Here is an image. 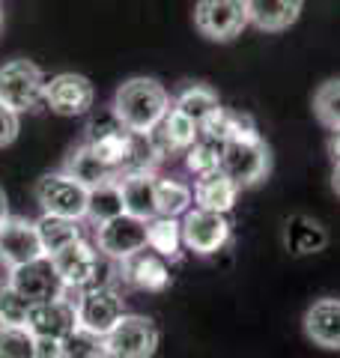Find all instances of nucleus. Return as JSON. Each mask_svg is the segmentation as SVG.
Returning a JSON list of instances; mask_svg holds the SVG:
<instances>
[{
  "label": "nucleus",
  "mask_w": 340,
  "mask_h": 358,
  "mask_svg": "<svg viewBox=\"0 0 340 358\" xmlns=\"http://www.w3.org/2000/svg\"><path fill=\"white\" fill-rule=\"evenodd\" d=\"M39 257H45V251H42V242H39L36 221L9 215L3 224H0V263L6 268L24 266L30 260H39Z\"/></svg>",
  "instance_id": "nucleus-13"
},
{
  "label": "nucleus",
  "mask_w": 340,
  "mask_h": 358,
  "mask_svg": "<svg viewBox=\"0 0 340 358\" xmlns=\"http://www.w3.org/2000/svg\"><path fill=\"white\" fill-rule=\"evenodd\" d=\"M9 284H13L24 299H30L33 305L66 293L60 275H57V268L48 257H39V260H30L24 266L9 268Z\"/></svg>",
  "instance_id": "nucleus-14"
},
{
  "label": "nucleus",
  "mask_w": 340,
  "mask_h": 358,
  "mask_svg": "<svg viewBox=\"0 0 340 358\" xmlns=\"http://www.w3.org/2000/svg\"><path fill=\"white\" fill-rule=\"evenodd\" d=\"M194 206L197 209H209V212H230L236 206V197H239L242 188L233 182L230 176L224 171H215V173H206V176H197L194 182Z\"/></svg>",
  "instance_id": "nucleus-20"
},
{
  "label": "nucleus",
  "mask_w": 340,
  "mask_h": 358,
  "mask_svg": "<svg viewBox=\"0 0 340 358\" xmlns=\"http://www.w3.org/2000/svg\"><path fill=\"white\" fill-rule=\"evenodd\" d=\"M36 334L30 329H3L0 326V358H33Z\"/></svg>",
  "instance_id": "nucleus-32"
},
{
  "label": "nucleus",
  "mask_w": 340,
  "mask_h": 358,
  "mask_svg": "<svg viewBox=\"0 0 340 358\" xmlns=\"http://www.w3.org/2000/svg\"><path fill=\"white\" fill-rule=\"evenodd\" d=\"M328 155H332L334 164H340V129L332 131V138H328Z\"/></svg>",
  "instance_id": "nucleus-35"
},
{
  "label": "nucleus",
  "mask_w": 340,
  "mask_h": 358,
  "mask_svg": "<svg viewBox=\"0 0 340 358\" xmlns=\"http://www.w3.org/2000/svg\"><path fill=\"white\" fill-rule=\"evenodd\" d=\"M36 203L48 215H63L84 221L87 218V203H90V188L72 179L66 171L60 173H45L36 182Z\"/></svg>",
  "instance_id": "nucleus-6"
},
{
  "label": "nucleus",
  "mask_w": 340,
  "mask_h": 358,
  "mask_svg": "<svg viewBox=\"0 0 340 358\" xmlns=\"http://www.w3.org/2000/svg\"><path fill=\"white\" fill-rule=\"evenodd\" d=\"M233 236V224L227 221L224 212L209 209H188L183 215V245L197 257L218 254Z\"/></svg>",
  "instance_id": "nucleus-9"
},
{
  "label": "nucleus",
  "mask_w": 340,
  "mask_h": 358,
  "mask_svg": "<svg viewBox=\"0 0 340 358\" xmlns=\"http://www.w3.org/2000/svg\"><path fill=\"white\" fill-rule=\"evenodd\" d=\"M36 230H39V242H42L45 257H54L57 251L69 248L72 242L81 239V221L63 218V215H48V212H42V218L36 221Z\"/></svg>",
  "instance_id": "nucleus-23"
},
{
  "label": "nucleus",
  "mask_w": 340,
  "mask_h": 358,
  "mask_svg": "<svg viewBox=\"0 0 340 358\" xmlns=\"http://www.w3.org/2000/svg\"><path fill=\"white\" fill-rule=\"evenodd\" d=\"M126 212L122 203V192H120V179H111V182H101L96 188H90V203H87V218L96 224H105L111 218H117Z\"/></svg>",
  "instance_id": "nucleus-25"
},
{
  "label": "nucleus",
  "mask_w": 340,
  "mask_h": 358,
  "mask_svg": "<svg viewBox=\"0 0 340 358\" xmlns=\"http://www.w3.org/2000/svg\"><path fill=\"white\" fill-rule=\"evenodd\" d=\"M108 352L111 358H153L158 350V329L143 313H122L108 334Z\"/></svg>",
  "instance_id": "nucleus-8"
},
{
  "label": "nucleus",
  "mask_w": 340,
  "mask_h": 358,
  "mask_svg": "<svg viewBox=\"0 0 340 358\" xmlns=\"http://www.w3.org/2000/svg\"><path fill=\"white\" fill-rule=\"evenodd\" d=\"M63 171L69 173L72 179H78L81 185H87V188H96V185H101V182H111V179H120L117 167L108 164L105 159H99L87 141L81 143V147H75V150L69 152V159H66Z\"/></svg>",
  "instance_id": "nucleus-21"
},
{
  "label": "nucleus",
  "mask_w": 340,
  "mask_h": 358,
  "mask_svg": "<svg viewBox=\"0 0 340 358\" xmlns=\"http://www.w3.org/2000/svg\"><path fill=\"white\" fill-rule=\"evenodd\" d=\"M0 102L18 114H30L45 102V75L33 60H9L0 66Z\"/></svg>",
  "instance_id": "nucleus-3"
},
{
  "label": "nucleus",
  "mask_w": 340,
  "mask_h": 358,
  "mask_svg": "<svg viewBox=\"0 0 340 358\" xmlns=\"http://www.w3.org/2000/svg\"><path fill=\"white\" fill-rule=\"evenodd\" d=\"M325 230L316 224L313 218L308 215H296V218H290L287 221V248L292 254H316L320 248H325Z\"/></svg>",
  "instance_id": "nucleus-26"
},
{
  "label": "nucleus",
  "mask_w": 340,
  "mask_h": 358,
  "mask_svg": "<svg viewBox=\"0 0 340 358\" xmlns=\"http://www.w3.org/2000/svg\"><path fill=\"white\" fill-rule=\"evenodd\" d=\"M146 248L155 251L164 260H179L183 257V221L155 215L146 221Z\"/></svg>",
  "instance_id": "nucleus-22"
},
{
  "label": "nucleus",
  "mask_w": 340,
  "mask_h": 358,
  "mask_svg": "<svg viewBox=\"0 0 340 358\" xmlns=\"http://www.w3.org/2000/svg\"><path fill=\"white\" fill-rule=\"evenodd\" d=\"M302 331L313 346L325 352H340V299L323 296L304 310Z\"/></svg>",
  "instance_id": "nucleus-15"
},
{
  "label": "nucleus",
  "mask_w": 340,
  "mask_h": 358,
  "mask_svg": "<svg viewBox=\"0 0 340 358\" xmlns=\"http://www.w3.org/2000/svg\"><path fill=\"white\" fill-rule=\"evenodd\" d=\"M87 143L93 147V152L99 159H105L108 164H113L120 173L132 171V159L138 152V134L129 131L122 122L111 114H105L101 120H93L87 126Z\"/></svg>",
  "instance_id": "nucleus-5"
},
{
  "label": "nucleus",
  "mask_w": 340,
  "mask_h": 358,
  "mask_svg": "<svg viewBox=\"0 0 340 358\" xmlns=\"http://www.w3.org/2000/svg\"><path fill=\"white\" fill-rule=\"evenodd\" d=\"M33 301L24 299L13 284H0V326L3 329H27Z\"/></svg>",
  "instance_id": "nucleus-31"
},
{
  "label": "nucleus",
  "mask_w": 340,
  "mask_h": 358,
  "mask_svg": "<svg viewBox=\"0 0 340 358\" xmlns=\"http://www.w3.org/2000/svg\"><path fill=\"white\" fill-rule=\"evenodd\" d=\"M194 27L209 42H233L248 27L245 0H197Z\"/></svg>",
  "instance_id": "nucleus-7"
},
{
  "label": "nucleus",
  "mask_w": 340,
  "mask_h": 358,
  "mask_svg": "<svg viewBox=\"0 0 340 358\" xmlns=\"http://www.w3.org/2000/svg\"><path fill=\"white\" fill-rule=\"evenodd\" d=\"M120 192L129 215H138L143 221L158 215V176L150 167H132V171L120 173Z\"/></svg>",
  "instance_id": "nucleus-17"
},
{
  "label": "nucleus",
  "mask_w": 340,
  "mask_h": 358,
  "mask_svg": "<svg viewBox=\"0 0 340 358\" xmlns=\"http://www.w3.org/2000/svg\"><path fill=\"white\" fill-rule=\"evenodd\" d=\"M96 102V90L90 78L75 72H60L45 81V105L60 117H81Z\"/></svg>",
  "instance_id": "nucleus-12"
},
{
  "label": "nucleus",
  "mask_w": 340,
  "mask_h": 358,
  "mask_svg": "<svg viewBox=\"0 0 340 358\" xmlns=\"http://www.w3.org/2000/svg\"><path fill=\"white\" fill-rule=\"evenodd\" d=\"M248 24L263 33H283L302 18L304 0H245Z\"/></svg>",
  "instance_id": "nucleus-19"
},
{
  "label": "nucleus",
  "mask_w": 340,
  "mask_h": 358,
  "mask_svg": "<svg viewBox=\"0 0 340 358\" xmlns=\"http://www.w3.org/2000/svg\"><path fill=\"white\" fill-rule=\"evenodd\" d=\"M155 197H158V215H167V218H183L191 209V203H194V192L173 176L158 179Z\"/></svg>",
  "instance_id": "nucleus-29"
},
{
  "label": "nucleus",
  "mask_w": 340,
  "mask_h": 358,
  "mask_svg": "<svg viewBox=\"0 0 340 358\" xmlns=\"http://www.w3.org/2000/svg\"><path fill=\"white\" fill-rule=\"evenodd\" d=\"M54 263L57 275L66 289H84L99 284V272H101V251H96V245H90L84 236L72 242L69 248L57 251L54 257H48Z\"/></svg>",
  "instance_id": "nucleus-11"
},
{
  "label": "nucleus",
  "mask_w": 340,
  "mask_h": 358,
  "mask_svg": "<svg viewBox=\"0 0 340 358\" xmlns=\"http://www.w3.org/2000/svg\"><path fill=\"white\" fill-rule=\"evenodd\" d=\"M311 108L313 117L320 120V126H325L328 131L340 129V78H328L316 87Z\"/></svg>",
  "instance_id": "nucleus-30"
},
{
  "label": "nucleus",
  "mask_w": 340,
  "mask_h": 358,
  "mask_svg": "<svg viewBox=\"0 0 340 358\" xmlns=\"http://www.w3.org/2000/svg\"><path fill=\"white\" fill-rule=\"evenodd\" d=\"M9 218V203H6V194H3V188H0V224H3Z\"/></svg>",
  "instance_id": "nucleus-36"
},
{
  "label": "nucleus",
  "mask_w": 340,
  "mask_h": 358,
  "mask_svg": "<svg viewBox=\"0 0 340 358\" xmlns=\"http://www.w3.org/2000/svg\"><path fill=\"white\" fill-rule=\"evenodd\" d=\"M221 171L239 188H254L271 173V150L248 117H239L230 141L224 143Z\"/></svg>",
  "instance_id": "nucleus-2"
},
{
  "label": "nucleus",
  "mask_w": 340,
  "mask_h": 358,
  "mask_svg": "<svg viewBox=\"0 0 340 358\" xmlns=\"http://www.w3.org/2000/svg\"><path fill=\"white\" fill-rule=\"evenodd\" d=\"M27 329L36 334V338H54L63 341L69 331L78 329V313H75V301L69 293L48 299V301H36L30 308V320Z\"/></svg>",
  "instance_id": "nucleus-16"
},
{
  "label": "nucleus",
  "mask_w": 340,
  "mask_h": 358,
  "mask_svg": "<svg viewBox=\"0 0 340 358\" xmlns=\"http://www.w3.org/2000/svg\"><path fill=\"white\" fill-rule=\"evenodd\" d=\"M120 278L134 289H146V293H162L170 287V268L164 263V257H158L155 251H141L120 263Z\"/></svg>",
  "instance_id": "nucleus-18"
},
{
  "label": "nucleus",
  "mask_w": 340,
  "mask_h": 358,
  "mask_svg": "<svg viewBox=\"0 0 340 358\" xmlns=\"http://www.w3.org/2000/svg\"><path fill=\"white\" fill-rule=\"evenodd\" d=\"M33 358H60V341L36 338V352H33Z\"/></svg>",
  "instance_id": "nucleus-34"
},
{
  "label": "nucleus",
  "mask_w": 340,
  "mask_h": 358,
  "mask_svg": "<svg viewBox=\"0 0 340 358\" xmlns=\"http://www.w3.org/2000/svg\"><path fill=\"white\" fill-rule=\"evenodd\" d=\"M96 248L101 251V257L117 260V263L141 254L146 248V221L122 212V215L99 224L96 227Z\"/></svg>",
  "instance_id": "nucleus-10"
},
{
  "label": "nucleus",
  "mask_w": 340,
  "mask_h": 358,
  "mask_svg": "<svg viewBox=\"0 0 340 358\" xmlns=\"http://www.w3.org/2000/svg\"><path fill=\"white\" fill-rule=\"evenodd\" d=\"M0 27H3V13H0Z\"/></svg>",
  "instance_id": "nucleus-38"
},
{
  "label": "nucleus",
  "mask_w": 340,
  "mask_h": 358,
  "mask_svg": "<svg viewBox=\"0 0 340 358\" xmlns=\"http://www.w3.org/2000/svg\"><path fill=\"white\" fill-rule=\"evenodd\" d=\"M332 188H334V194H340V164H334V171H332Z\"/></svg>",
  "instance_id": "nucleus-37"
},
{
  "label": "nucleus",
  "mask_w": 340,
  "mask_h": 358,
  "mask_svg": "<svg viewBox=\"0 0 340 358\" xmlns=\"http://www.w3.org/2000/svg\"><path fill=\"white\" fill-rule=\"evenodd\" d=\"M60 358H111L105 334H96L78 326L60 341Z\"/></svg>",
  "instance_id": "nucleus-28"
},
{
  "label": "nucleus",
  "mask_w": 340,
  "mask_h": 358,
  "mask_svg": "<svg viewBox=\"0 0 340 358\" xmlns=\"http://www.w3.org/2000/svg\"><path fill=\"white\" fill-rule=\"evenodd\" d=\"M75 301V313H78V326L96 334H108L117 320L126 313L122 308V296L113 289L111 284H93L84 289H66Z\"/></svg>",
  "instance_id": "nucleus-4"
},
{
  "label": "nucleus",
  "mask_w": 340,
  "mask_h": 358,
  "mask_svg": "<svg viewBox=\"0 0 340 358\" xmlns=\"http://www.w3.org/2000/svg\"><path fill=\"white\" fill-rule=\"evenodd\" d=\"M173 108L179 110V114H185L188 120H194L197 126H203V122L221 108V102H218V93H215L212 87L188 84L173 96Z\"/></svg>",
  "instance_id": "nucleus-24"
},
{
  "label": "nucleus",
  "mask_w": 340,
  "mask_h": 358,
  "mask_svg": "<svg viewBox=\"0 0 340 358\" xmlns=\"http://www.w3.org/2000/svg\"><path fill=\"white\" fill-rule=\"evenodd\" d=\"M18 131H21V114L0 102V150L9 147V143H15Z\"/></svg>",
  "instance_id": "nucleus-33"
},
{
  "label": "nucleus",
  "mask_w": 340,
  "mask_h": 358,
  "mask_svg": "<svg viewBox=\"0 0 340 358\" xmlns=\"http://www.w3.org/2000/svg\"><path fill=\"white\" fill-rule=\"evenodd\" d=\"M170 105H173V99L155 78H129L113 93L111 110L129 131H134L138 138H146L167 117Z\"/></svg>",
  "instance_id": "nucleus-1"
},
{
  "label": "nucleus",
  "mask_w": 340,
  "mask_h": 358,
  "mask_svg": "<svg viewBox=\"0 0 340 358\" xmlns=\"http://www.w3.org/2000/svg\"><path fill=\"white\" fill-rule=\"evenodd\" d=\"M221 159H224V141L206 138V134H200L194 141V147L185 150V167L194 176H206V173L221 171Z\"/></svg>",
  "instance_id": "nucleus-27"
}]
</instances>
